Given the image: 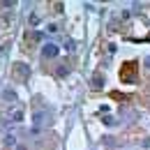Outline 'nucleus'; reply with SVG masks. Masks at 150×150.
Here are the masks:
<instances>
[{"instance_id": "obj_9", "label": "nucleus", "mask_w": 150, "mask_h": 150, "mask_svg": "<svg viewBox=\"0 0 150 150\" xmlns=\"http://www.w3.org/2000/svg\"><path fill=\"white\" fill-rule=\"evenodd\" d=\"M5 143H7V146H14V143H16V139L9 134V136H5Z\"/></svg>"}, {"instance_id": "obj_5", "label": "nucleus", "mask_w": 150, "mask_h": 150, "mask_svg": "<svg viewBox=\"0 0 150 150\" xmlns=\"http://www.w3.org/2000/svg\"><path fill=\"white\" fill-rule=\"evenodd\" d=\"M9 120H12V122H21V120H23V109H21V106H14V109L9 111Z\"/></svg>"}, {"instance_id": "obj_3", "label": "nucleus", "mask_w": 150, "mask_h": 150, "mask_svg": "<svg viewBox=\"0 0 150 150\" xmlns=\"http://www.w3.org/2000/svg\"><path fill=\"white\" fill-rule=\"evenodd\" d=\"M37 42H42V33H37V30H28V33H25V51H30V46L37 44Z\"/></svg>"}, {"instance_id": "obj_2", "label": "nucleus", "mask_w": 150, "mask_h": 150, "mask_svg": "<svg viewBox=\"0 0 150 150\" xmlns=\"http://www.w3.org/2000/svg\"><path fill=\"white\" fill-rule=\"evenodd\" d=\"M12 79H14L16 83H25V81H28V67H25L23 62H16V65L12 67Z\"/></svg>"}, {"instance_id": "obj_1", "label": "nucleus", "mask_w": 150, "mask_h": 150, "mask_svg": "<svg viewBox=\"0 0 150 150\" xmlns=\"http://www.w3.org/2000/svg\"><path fill=\"white\" fill-rule=\"evenodd\" d=\"M136 72H139V67H136L134 60L125 62V65L120 67V81H122V83H134V81H136Z\"/></svg>"}, {"instance_id": "obj_4", "label": "nucleus", "mask_w": 150, "mask_h": 150, "mask_svg": "<svg viewBox=\"0 0 150 150\" xmlns=\"http://www.w3.org/2000/svg\"><path fill=\"white\" fill-rule=\"evenodd\" d=\"M42 53H44V58H56L58 56V46L56 44H44V46H42Z\"/></svg>"}, {"instance_id": "obj_6", "label": "nucleus", "mask_w": 150, "mask_h": 150, "mask_svg": "<svg viewBox=\"0 0 150 150\" xmlns=\"http://www.w3.org/2000/svg\"><path fill=\"white\" fill-rule=\"evenodd\" d=\"M104 86V76L102 74H95L93 76V88H102Z\"/></svg>"}, {"instance_id": "obj_8", "label": "nucleus", "mask_w": 150, "mask_h": 150, "mask_svg": "<svg viewBox=\"0 0 150 150\" xmlns=\"http://www.w3.org/2000/svg\"><path fill=\"white\" fill-rule=\"evenodd\" d=\"M2 97H5V99H12V102H16V97H14V93H12V90H5V93H2Z\"/></svg>"}, {"instance_id": "obj_7", "label": "nucleus", "mask_w": 150, "mask_h": 150, "mask_svg": "<svg viewBox=\"0 0 150 150\" xmlns=\"http://www.w3.org/2000/svg\"><path fill=\"white\" fill-rule=\"evenodd\" d=\"M33 120H35V125H42V120H44V113H42V111H35V118H33Z\"/></svg>"}]
</instances>
